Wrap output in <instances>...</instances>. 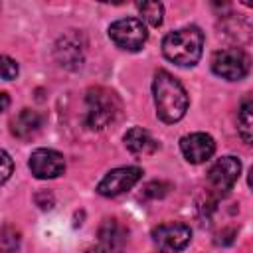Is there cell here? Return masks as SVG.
<instances>
[{
  "label": "cell",
  "mask_w": 253,
  "mask_h": 253,
  "mask_svg": "<svg viewBox=\"0 0 253 253\" xmlns=\"http://www.w3.org/2000/svg\"><path fill=\"white\" fill-rule=\"evenodd\" d=\"M8 107H10V97H8L4 91H0V113L6 111Z\"/></svg>",
  "instance_id": "44dd1931"
},
{
  "label": "cell",
  "mask_w": 253,
  "mask_h": 253,
  "mask_svg": "<svg viewBox=\"0 0 253 253\" xmlns=\"http://www.w3.org/2000/svg\"><path fill=\"white\" fill-rule=\"evenodd\" d=\"M204 51V34L196 26L180 28L162 40V53L168 61L180 67H192L200 61Z\"/></svg>",
  "instance_id": "7a4b0ae2"
},
{
  "label": "cell",
  "mask_w": 253,
  "mask_h": 253,
  "mask_svg": "<svg viewBox=\"0 0 253 253\" xmlns=\"http://www.w3.org/2000/svg\"><path fill=\"white\" fill-rule=\"evenodd\" d=\"M166 192H168V184H164V182H150L144 188V194L152 196V198H162Z\"/></svg>",
  "instance_id": "ffe728a7"
},
{
  "label": "cell",
  "mask_w": 253,
  "mask_h": 253,
  "mask_svg": "<svg viewBox=\"0 0 253 253\" xmlns=\"http://www.w3.org/2000/svg\"><path fill=\"white\" fill-rule=\"evenodd\" d=\"M239 174H241L239 158H235V156H221L210 168L208 184L211 186V190H215L219 194H225V192H229L235 186Z\"/></svg>",
  "instance_id": "ba28073f"
},
{
  "label": "cell",
  "mask_w": 253,
  "mask_h": 253,
  "mask_svg": "<svg viewBox=\"0 0 253 253\" xmlns=\"http://www.w3.org/2000/svg\"><path fill=\"white\" fill-rule=\"evenodd\" d=\"M42 115L38 111H32V109H22L12 121H10V130L14 136L18 138H30L34 136L40 126H42Z\"/></svg>",
  "instance_id": "4fadbf2b"
},
{
  "label": "cell",
  "mask_w": 253,
  "mask_h": 253,
  "mask_svg": "<svg viewBox=\"0 0 253 253\" xmlns=\"http://www.w3.org/2000/svg\"><path fill=\"white\" fill-rule=\"evenodd\" d=\"M18 73H20V67H18L16 59H12L8 55H0V77L6 81H12L18 77Z\"/></svg>",
  "instance_id": "ac0fdd59"
},
{
  "label": "cell",
  "mask_w": 253,
  "mask_h": 253,
  "mask_svg": "<svg viewBox=\"0 0 253 253\" xmlns=\"http://www.w3.org/2000/svg\"><path fill=\"white\" fill-rule=\"evenodd\" d=\"M85 253H107V251H103V249L97 245V247H91V249H87Z\"/></svg>",
  "instance_id": "7402d4cb"
},
{
  "label": "cell",
  "mask_w": 253,
  "mask_h": 253,
  "mask_svg": "<svg viewBox=\"0 0 253 253\" xmlns=\"http://www.w3.org/2000/svg\"><path fill=\"white\" fill-rule=\"evenodd\" d=\"M138 10H140V16L144 22H148L150 26L158 28L162 24V16H164V6L160 2H144V4H138Z\"/></svg>",
  "instance_id": "2e32d148"
},
{
  "label": "cell",
  "mask_w": 253,
  "mask_h": 253,
  "mask_svg": "<svg viewBox=\"0 0 253 253\" xmlns=\"http://www.w3.org/2000/svg\"><path fill=\"white\" fill-rule=\"evenodd\" d=\"M140 178L142 170L138 166H121L103 176V180L97 184V192L105 198H115L128 192Z\"/></svg>",
  "instance_id": "8992f818"
},
{
  "label": "cell",
  "mask_w": 253,
  "mask_h": 253,
  "mask_svg": "<svg viewBox=\"0 0 253 253\" xmlns=\"http://www.w3.org/2000/svg\"><path fill=\"white\" fill-rule=\"evenodd\" d=\"M152 93H154V105L156 115L164 123H178L190 105L188 93L182 87V83L168 71L158 69L152 81Z\"/></svg>",
  "instance_id": "6da1fadb"
},
{
  "label": "cell",
  "mask_w": 253,
  "mask_h": 253,
  "mask_svg": "<svg viewBox=\"0 0 253 253\" xmlns=\"http://www.w3.org/2000/svg\"><path fill=\"white\" fill-rule=\"evenodd\" d=\"M211 69L215 75L227 81H239L249 71V57L241 47H225L213 53Z\"/></svg>",
  "instance_id": "5b68a950"
},
{
  "label": "cell",
  "mask_w": 253,
  "mask_h": 253,
  "mask_svg": "<svg viewBox=\"0 0 253 253\" xmlns=\"http://www.w3.org/2000/svg\"><path fill=\"white\" fill-rule=\"evenodd\" d=\"M126 245V229L117 219H105L99 227V247L107 253H123Z\"/></svg>",
  "instance_id": "8fae6325"
},
{
  "label": "cell",
  "mask_w": 253,
  "mask_h": 253,
  "mask_svg": "<svg viewBox=\"0 0 253 253\" xmlns=\"http://www.w3.org/2000/svg\"><path fill=\"white\" fill-rule=\"evenodd\" d=\"M237 123H239V134H241L243 142L251 144V140H253V101L249 97L241 103Z\"/></svg>",
  "instance_id": "9a60e30c"
},
{
  "label": "cell",
  "mask_w": 253,
  "mask_h": 253,
  "mask_svg": "<svg viewBox=\"0 0 253 253\" xmlns=\"http://www.w3.org/2000/svg\"><path fill=\"white\" fill-rule=\"evenodd\" d=\"M85 105H87L85 123L87 126L97 128V130L109 126L121 111L119 97L111 89H105V87H91L85 95Z\"/></svg>",
  "instance_id": "3957f363"
},
{
  "label": "cell",
  "mask_w": 253,
  "mask_h": 253,
  "mask_svg": "<svg viewBox=\"0 0 253 253\" xmlns=\"http://www.w3.org/2000/svg\"><path fill=\"white\" fill-rule=\"evenodd\" d=\"M152 239L160 247V251L166 253H178L182 251L190 239H192V229L186 223L180 221H170V223H160L158 227L152 229Z\"/></svg>",
  "instance_id": "52a82bcc"
},
{
  "label": "cell",
  "mask_w": 253,
  "mask_h": 253,
  "mask_svg": "<svg viewBox=\"0 0 253 253\" xmlns=\"http://www.w3.org/2000/svg\"><path fill=\"white\" fill-rule=\"evenodd\" d=\"M55 55L59 59L61 65L65 67H77L83 61V45L77 42L75 34H67L65 38L59 40L57 47H55Z\"/></svg>",
  "instance_id": "5bb4252c"
},
{
  "label": "cell",
  "mask_w": 253,
  "mask_h": 253,
  "mask_svg": "<svg viewBox=\"0 0 253 253\" xmlns=\"http://www.w3.org/2000/svg\"><path fill=\"white\" fill-rule=\"evenodd\" d=\"M32 174L38 180H51L63 174L65 170V158L61 152L51 150V148H38L32 152L30 162H28Z\"/></svg>",
  "instance_id": "9c48e42d"
},
{
  "label": "cell",
  "mask_w": 253,
  "mask_h": 253,
  "mask_svg": "<svg viewBox=\"0 0 253 253\" xmlns=\"http://www.w3.org/2000/svg\"><path fill=\"white\" fill-rule=\"evenodd\" d=\"M109 38L121 49L138 51L144 45V42L148 38V32H146V26H144L142 20H138V18H121V20H117L109 26Z\"/></svg>",
  "instance_id": "277c9868"
},
{
  "label": "cell",
  "mask_w": 253,
  "mask_h": 253,
  "mask_svg": "<svg viewBox=\"0 0 253 253\" xmlns=\"http://www.w3.org/2000/svg\"><path fill=\"white\" fill-rule=\"evenodd\" d=\"M125 146L128 148V152H132V154H136V156H146V154H152V152H156V148H158V142L154 140V136L148 132V130H144V128H140V126H132V128H128L126 132H125Z\"/></svg>",
  "instance_id": "7c38bea8"
},
{
  "label": "cell",
  "mask_w": 253,
  "mask_h": 253,
  "mask_svg": "<svg viewBox=\"0 0 253 253\" xmlns=\"http://www.w3.org/2000/svg\"><path fill=\"white\" fill-rule=\"evenodd\" d=\"M12 170H14V162H12L10 154L0 148V186L12 176Z\"/></svg>",
  "instance_id": "d6986e66"
},
{
  "label": "cell",
  "mask_w": 253,
  "mask_h": 253,
  "mask_svg": "<svg viewBox=\"0 0 253 253\" xmlns=\"http://www.w3.org/2000/svg\"><path fill=\"white\" fill-rule=\"evenodd\" d=\"M156 253H166V251H156Z\"/></svg>",
  "instance_id": "603a6c76"
},
{
  "label": "cell",
  "mask_w": 253,
  "mask_h": 253,
  "mask_svg": "<svg viewBox=\"0 0 253 253\" xmlns=\"http://www.w3.org/2000/svg\"><path fill=\"white\" fill-rule=\"evenodd\" d=\"M20 247V233L14 227H4L0 231V253H16Z\"/></svg>",
  "instance_id": "e0dca14e"
},
{
  "label": "cell",
  "mask_w": 253,
  "mask_h": 253,
  "mask_svg": "<svg viewBox=\"0 0 253 253\" xmlns=\"http://www.w3.org/2000/svg\"><path fill=\"white\" fill-rule=\"evenodd\" d=\"M180 150L190 164H202L215 152V142L206 132H190L180 138Z\"/></svg>",
  "instance_id": "30bf717a"
}]
</instances>
